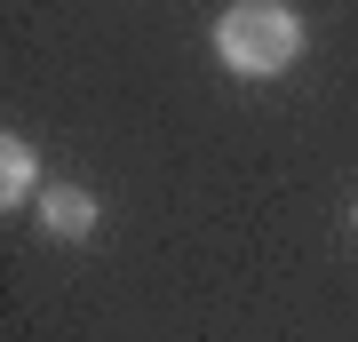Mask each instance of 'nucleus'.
I'll use <instances>...</instances> for the list:
<instances>
[{
  "mask_svg": "<svg viewBox=\"0 0 358 342\" xmlns=\"http://www.w3.org/2000/svg\"><path fill=\"white\" fill-rule=\"evenodd\" d=\"M215 48H223V64H231V72L271 80V72H287V64L303 56V16H294V8H279V0H239V8H223Z\"/></svg>",
  "mask_w": 358,
  "mask_h": 342,
  "instance_id": "obj_1",
  "label": "nucleus"
},
{
  "mask_svg": "<svg viewBox=\"0 0 358 342\" xmlns=\"http://www.w3.org/2000/svg\"><path fill=\"white\" fill-rule=\"evenodd\" d=\"M40 215H48L56 239H88V231H96V199L72 191V183H56V191H40Z\"/></svg>",
  "mask_w": 358,
  "mask_h": 342,
  "instance_id": "obj_2",
  "label": "nucleus"
},
{
  "mask_svg": "<svg viewBox=\"0 0 358 342\" xmlns=\"http://www.w3.org/2000/svg\"><path fill=\"white\" fill-rule=\"evenodd\" d=\"M40 183V159H32V143H0V207H8V215H16V199H24V191Z\"/></svg>",
  "mask_w": 358,
  "mask_h": 342,
  "instance_id": "obj_3",
  "label": "nucleus"
}]
</instances>
